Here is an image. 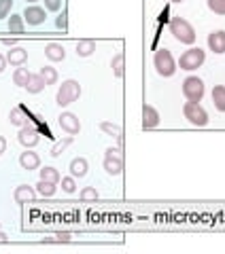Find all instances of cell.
Here are the masks:
<instances>
[{
  "instance_id": "obj_3",
  "label": "cell",
  "mask_w": 225,
  "mask_h": 254,
  "mask_svg": "<svg viewBox=\"0 0 225 254\" xmlns=\"http://www.w3.org/2000/svg\"><path fill=\"white\" fill-rule=\"evenodd\" d=\"M153 66L157 70L159 76H172L176 72V62L172 58V53L168 49H159L155 51V58H153Z\"/></svg>"
},
{
  "instance_id": "obj_13",
  "label": "cell",
  "mask_w": 225,
  "mask_h": 254,
  "mask_svg": "<svg viewBox=\"0 0 225 254\" xmlns=\"http://www.w3.org/2000/svg\"><path fill=\"white\" fill-rule=\"evenodd\" d=\"M104 170L111 176H119L123 172V157H115V155H104Z\"/></svg>"
},
{
  "instance_id": "obj_38",
  "label": "cell",
  "mask_w": 225,
  "mask_h": 254,
  "mask_svg": "<svg viewBox=\"0 0 225 254\" xmlns=\"http://www.w3.org/2000/svg\"><path fill=\"white\" fill-rule=\"evenodd\" d=\"M4 68H6V58L0 55V72H4Z\"/></svg>"
},
{
  "instance_id": "obj_21",
  "label": "cell",
  "mask_w": 225,
  "mask_h": 254,
  "mask_svg": "<svg viewBox=\"0 0 225 254\" xmlns=\"http://www.w3.org/2000/svg\"><path fill=\"white\" fill-rule=\"evenodd\" d=\"M28 81H30V72H28V68H17L13 72V83L17 85V87H23L26 89V85H28Z\"/></svg>"
},
{
  "instance_id": "obj_30",
  "label": "cell",
  "mask_w": 225,
  "mask_h": 254,
  "mask_svg": "<svg viewBox=\"0 0 225 254\" xmlns=\"http://www.w3.org/2000/svg\"><path fill=\"white\" fill-rule=\"evenodd\" d=\"M206 4L215 15H225V0H206Z\"/></svg>"
},
{
  "instance_id": "obj_35",
  "label": "cell",
  "mask_w": 225,
  "mask_h": 254,
  "mask_svg": "<svg viewBox=\"0 0 225 254\" xmlns=\"http://www.w3.org/2000/svg\"><path fill=\"white\" fill-rule=\"evenodd\" d=\"M62 0H45V9L47 11H60Z\"/></svg>"
},
{
  "instance_id": "obj_22",
  "label": "cell",
  "mask_w": 225,
  "mask_h": 254,
  "mask_svg": "<svg viewBox=\"0 0 225 254\" xmlns=\"http://www.w3.org/2000/svg\"><path fill=\"white\" fill-rule=\"evenodd\" d=\"M55 182H49V180H41L36 185V193L38 195H43V197H53L55 195Z\"/></svg>"
},
{
  "instance_id": "obj_9",
  "label": "cell",
  "mask_w": 225,
  "mask_h": 254,
  "mask_svg": "<svg viewBox=\"0 0 225 254\" xmlns=\"http://www.w3.org/2000/svg\"><path fill=\"white\" fill-rule=\"evenodd\" d=\"M45 9L43 6H26V11H23V21L28 23V26H41V23L45 21Z\"/></svg>"
},
{
  "instance_id": "obj_17",
  "label": "cell",
  "mask_w": 225,
  "mask_h": 254,
  "mask_svg": "<svg viewBox=\"0 0 225 254\" xmlns=\"http://www.w3.org/2000/svg\"><path fill=\"white\" fill-rule=\"evenodd\" d=\"M87 159H83V157H75L70 161V176H75V178H83L85 174H87Z\"/></svg>"
},
{
  "instance_id": "obj_18",
  "label": "cell",
  "mask_w": 225,
  "mask_h": 254,
  "mask_svg": "<svg viewBox=\"0 0 225 254\" xmlns=\"http://www.w3.org/2000/svg\"><path fill=\"white\" fill-rule=\"evenodd\" d=\"M94 51H96V41H92V38H85V41L77 43V55L79 58H90Z\"/></svg>"
},
{
  "instance_id": "obj_32",
  "label": "cell",
  "mask_w": 225,
  "mask_h": 254,
  "mask_svg": "<svg viewBox=\"0 0 225 254\" xmlns=\"http://www.w3.org/2000/svg\"><path fill=\"white\" fill-rule=\"evenodd\" d=\"M13 9V0H0V19L9 17Z\"/></svg>"
},
{
  "instance_id": "obj_31",
  "label": "cell",
  "mask_w": 225,
  "mask_h": 254,
  "mask_svg": "<svg viewBox=\"0 0 225 254\" xmlns=\"http://www.w3.org/2000/svg\"><path fill=\"white\" fill-rule=\"evenodd\" d=\"M62 190H64V193H68V195L75 193V190H77L75 176H66V178H62Z\"/></svg>"
},
{
  "instance_id": "obj_24",
  "label": "cell",
  "mask_w": 225,
  "mask_h": 254,
  "mask_svg": "<svg viewBox=\"0 0 225 254\" xmlns=\"http://www.w3.org/2000/svg\"><path fill=\"white\" fill-rule=\"evenodd\" d=\"M72 144V136H66V138H62V140H58L55 144L51 146V157H60L64 150H66L68 146Z\"/></svg>"
},
{
  "instance_id": "obj_27",
  "label": "cell",
  "mask_w": 225,
  "mask_h": 254,
  "mask_svg": "<svg viewBox=\"0 0 225 254\" xmlns=\"http://www.w3.org/2000/svg\"><path fill=\"white\" fill-rule=\"evenodd\" d=\"M123 62H125L123 53H117L115 58H112V62H111V66H112V74H115L117 78H121V76H123Z\"/></svg>"
},
{
  "instance_id": "obj_5",
  "label": "cell",
  "mask_w": 225,
  "mask_h": 254,
  "mask_svg": "<svg viewBox=\"0 0 225 254\" xmlns=\"http://www.w3.org/2000/svg\"><path fill=\"white\" fill-rule=\"evenodd\" d=\"M183 115L194 127H204L208 123V113L200 106V102H185Z\"/></svg>"
},
{
  "instance_id": "obj_39",
  "label": "cell",
  "mask_w": 225,
  "mask_h": 254,
  "mask_svg": "<svg viewBox=\"0 0 225 254\" xmlns=\"http://www.w3.org/2000/svg\"><path fill=\"white\" fill-rule=\"evenodd\" d=\"M6 47H15V41H13V38H4V41H2Z\"/></svg>"
},
{
  "instance_id": "obj_10",
  "label": "cell",
  "mask_w": 225,
  "mask_h": 254,
  "mask_svg": "<svg viewBox=\"0 0 225 254\" xmlns=\"http://www.w3.org/2000/svg\"><path fill=\"white\" fill-rule=\"evenodd\" d=\"M157 125H159V113L151 104H144L142 106V129H155Z\"/></svg>"
},
{
  "instance_id": "obj_29",
  "label": "cell",
  "mask_w": 225,
  "mask_h": 254,
  "mask_svg": "<svg viewBox=\"0 0 225 254\" xmlns=\"http://www.w3.org/2000/svg\"><path fill=\"white\" fill-rule=\"evenodd\" d=\"M41 180H49V182H55V185H58L62 178H60V172L55 168H43L41 170Z\"/></svg>"
},
{
  "instance_id": "obj_16",
  "label": "cell",
  "mask_w": 225,
  "mask_h": 254,
  "mask_svg": "<svg viewBox=\"0 0 225 254\" xmlns=\"http://www.w3.org/2000/svg\"><path fill=\"white\" fill-rule=\"evenodd\" d=\"M13 197H15V201H17V203H26V201L34 199V197H36V190L32 189V187H28V185H19L17 189H15Z\"/></svg>"
},
{
  "instance_id": "obj_23",
  "label": "cell",
  "mask_w": 225,
  "mask_h": 254,
  "mask_svg": "<svg viewBox=\"0 0 225 254\" xmlns=\"http://www.w3.org/2000/svg\"><path fill=\"white\" fill-rule=\"evenodd\" d=\"M9 121L11 125H26V113H23V108L21 106H15L11 108V113H9Z\"/></svg>"
},
{
  "instance_id": "obj_26",
  "label": "cell",
  "mask_w": 225,
  "mask_h": 254,
  "mask_svg": "<svg viewBox=\"0 0 225 254\" xmlns=\"http://www.w3.org/2000/svg\"><path fill=\"white\" fill-rule=\"evenodd\" d=\"M100 129L104 131V133H109V136H115L117 140H121V136H123V129L119 125H112V123H109V121H104V123H100Z\"/></svg>"
},
{
  "instance_id": "obj_20",
  "label": "cell",
  "mask_w": 225,
  "mask_h": 254,
  "mask_svg": "<svg viewBox=\"0 0 225 254\" xmlns=\"http://www.w3.org/2000/svg\"><path fill=\"white\" fill-rule=\"evenodd\" d=\"M45 87H47V83L43 81L41 74H30V81H28V85H26L28 93H41Z\"/></svg>"
},
{
  "instance_id": "obj_28",
  "label": "cell",
  "mask_w": 225,
  "mask_h": 254,
  "mask_svg": "<svg viewBox=\"0 0 225 254\" xmlns=\"http://www.w3.org/2000/svg\"><path fill=\"white\" fill-rule=\"evenodd\" d=\"M23 28H26L23 15H11L9 17V32H23Z\"/></svg>"
},
{
  "instance_id": "obj_33",
  "label": "cell",
  "mask_w": 225,
  "mask_h": 254,
  "mask_svg": "<svg viewBox=\"0 0 225 254\" xmlns=\"http://www.w3.org/2000/svg\"><path fill=\"white\" fill-rule=\"evenodd\" d=\"M55 26L60 30H68V11L62 9V15H58V19H55Z\"/></svg>"
},
{
  "instance_id": "obj_34",
  "label": "cell",
  "mask_w": 225,
  "mask_h": 254,
  "mask_svg": "<svg viewBox=\"0 0 225 254\" xmlns=\"http://www.w3.org/2000/svg\"><path fill=\"white\" fill-rule=\"evenodd\" d=\"M81 199H98V190H96L94 187H85L83 190H81Z\"/></svg>"
},
{
  "instance_id": "obj_7",
  "label": "cell",
  "mask_w": 225,
  "mask_h": 254,
  "mask_svg": "<svg viewBox=\"0 0 225 254\" xmlns=\"http://www.w3.org/2000/svg\"><path fill=\"white\" fill-rule=\"evenodd\" d=\"M17 140H19V144H23L26 148H32L41 142V133H38V129L34 125L26 121V125H21V131H19Z\"/></svg>"
},
{
  "instance_id": "obj_2",
  "label": "cell",
  "mask_w": 225,
  "mask_h": 254,
  "mask_svg": "<svg viewBox=\"0 0 225 254\" xmlns=\"http://www.w3.org/2000/svg\"><path fill=\"white\" fill-rule=\"evenodd\" d=\"M79 95H81V85H79L77 81H72V78H68V81H64L60 85L58 95H55V104H58L60 108L70 106L72 102L79 100Z\"/></svg>"
},
{
  "instance_id": "obj_42",
  "label": "cell",
  "mask_w": 225,
  "mask_h": 254,
  "mask_svg": "<svg viewBox=\"0 0 225 254\" xmlns=\"http://www.w3.org/2000/svg\"><path fill=\"white\" fill-rule=\"evenodd\" d=\"M28 2H36V0H28Z\"/></svg>"
},
{
  "instance_id": "obj_25",
  "label": "cell",
  "mask_w": 225,
  "mask_h": 254,
  "mask_svg": "<svg viewBox=\"0 0 225 254\" xmlns=\"http://www.w3.org/2000/svg\"><path fill=\"white\" fill-rule=\"evenodd\" d=\"M38 74L43 76V81H45L47 85H55V83H58V70L51 68V66L41 68V72H38Z\"/></svg>"
},
{
  "instance_id": "obj_1",
  "label": "cell",
  "mask_w": 225,
  "mask_h": 254,
  "mask_svg": "<svg viewBox=\"0 0 225 254\" xmlns=\"http://www.w3.org/2000/svg\"><path fill=\"white\" fill-rule=\"evenodd\" d=\"M170 34L179 43H185V45H194L196 43V30H194V26H191L187 19H183V17H172L170 19Z\"/></svg>"
},
{
  "instance_id": "obj_19",
  "label": "cell",
  "mask_w": 225,
  "mask_h": 254,
  "mask_svg": "<svg viewBox=\"0 0 225 254\" xmlns=\"http://www.w3.org/2000/svg\"><path fill=\"white\" fill-rule=\"evenodd\" d=\"M213 104L217 110L225 113V85H217L213 89Z\"/></svg>"
},
{
  "instance_id": "obj_37",
  "label": "cell",
  "mask_w": 225,
  "mask_h": 254,
  "mask_svg": "<svg viewBox=\"0 0 225 254\" xmlns=\"http://www.w3.org/2000/svg\"><path fill=\"white\" fill-rule=\"evenodd\" d=\"M4 150H6V140H4L2 136H0V155H2Z\"/></svg>"
},
{
  "instance_id": "obj_41",
  "label": "cell",
  "mask_w": 225,
  "mask_h": 254,
  "mask_svg": "<svg viewBox=\"0 0 225 254\" xmlns=\"http://www.w3.org/2000/svg\"><path fill=\"white\" fill-rule=\"evenodd\" d=\"M172 2H183V0H172Z\"/></svg>"
},
{
  "instance_id": "obj_12",
  "label": "cell",
  "mask_w": 225,
  "mask_h": 254,
  "mask_svg": "<svg viewBox=\"0 0 225 254\" xmlns=\"http://www.w3.org/2000/svg\"><path fill=\"white\" fill-rule=\"evenodd\" d=\"M28 60V51L21 49V47H9V51H6V64H11V66H23Z\"/></svg>"
},
{
  "instance_id": "obj_15",
  "label": "cell",
  "mask_w": 225,
  "mask_h": 254,
  "mask_svg": "<svg viewBox=\"0 0 225 254\" xmlns=\"http://www.w3.org/2000/svg\"><path fill=\"white\" fill-rule=\"evenodd\" d=\"M19 165L23 170H38V165H41V157L36 153H32V150H26V153H21L19 157Z\"/></svg>"
},
{
  "instance_id": "obj_14",
  "label": "cell",
  "mask_w": 225,
  "mask_h": 254,
  "mask_svg": "<svg viewBox=\"0 0 225 254\" xmlns=\"http://www.w3.org/2000/svg\"><path fill=\"white\" fill-rule=\"evenodd\" d=\"M45 55L49 62H62L66 58V51H64V47L60 43H47L45 45Z\"/></svg>"
},
{
  "instance_id": "obj_36",
  "label": "cell",
  "mask_w": 225,
  "mask_h": 254,
  "mask_svg": "<svg viewBox=\"0 0 225 254\" xmlns=\"http://www.w3.org/2000/svg\"><path fill=\"white\" fill-rule=\"evenodd\" d=\"M72 240V235L70 233H58L53 237V240H49V242H70Z\"/></svg>"
},
{
  "instance_id": "obj_11",
  "label": "cell",
  "mask_w": 225,
  "mask_h": 254,
  "mask_svg": "<svg viewBox=\"0 0 225 254\" xmlns=\"http://www.w3.org/2000/svg\"><path fill=\"white\" fill-rule=\"evenodd\" d=\"M208 49L213 53H225V30H217L208 34Z\"/></svg>"
},
{
  "instance_id": "obj_8",
  "label": "cell",
  "mask_w": 225,
  "mask_h": 254,
  "mask_svg": "<svg viewBox=\"0 0 225 254\" xmlns=\"http://www.w3.org/2000/svg\"><path fill=\"white\" fill-rule=\"evenodd\" d=\"M58 123H60L62 129L68 133V136H77V133L81 131V123H79L77 115H72V113H62L60 119H58Z\"/></svg>"
},
{
  "instance_id": "obj_4",
  "label": "cell",
  "mask_w": 225,
  "mask_h": 254,
  "mask_svg": "<svg viewBox=\"0 0 225 254\" xmlns=\"http://www.w3.org/2000/svg\"><path fill=\"white\" fill-rule=\"evenodd\" d=\"M204 60H206V53L200 49V47H191V49H187L181 55L179 66H181V70H187V72H191V70H198L200 66H202Z\"/></svg>"
},
{
  "instance_id": "obj_6",
  "label": "cell",
  "mask_w": 225,
  "mask_h": 254,
  "mask_svg": "<svg viewBox=\"0 0 225 254\" xmlns=\"http://www.w3.org/2000/svg\"><path fill=\"white\" fill-rule=\"evenodd\" d=\"M183 95L187 102H200L204 98V81L200 76H187L183 81Z\"/></svg>"
},
{
  "instance_id": "obj_40",
  "label": "cell",
  "mask_w": 225,
  "mask_h": 254,
  "mask_svg": "<svg viewBox=\"0 0 225 254\" xmlns=\"http://www.w3.org/2000/svg\"><path fill=\"white\" fill-rule=\"evenodd\" d=\"M0 242H6V235H4L2 231H0Z\"/></svg>"
}]
</instances>
